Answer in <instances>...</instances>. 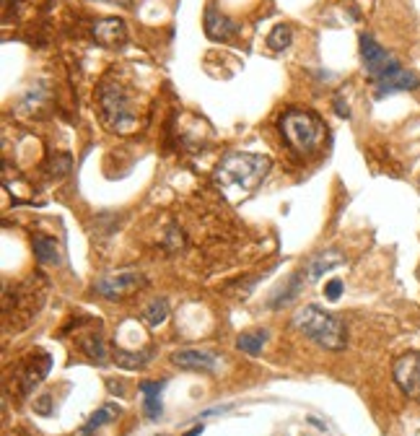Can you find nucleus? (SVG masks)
Listing matches in <instances>:
<instances>
[{"label":"nucleus","instance_id":"24","mask_svg":"<svg viewBox=\"0 0 420 436\" xmlns=\"http://www.w3.org/2000/svg\"><path fill=\"white\" fill-rule=\"evenodd\" d=\"M34 405H36V413H42V416H50V408H47V405H50V395L39 398V400H36Z\"/></svg>","mask_w":420,"mask_h":436},{"label":"nucleus","instance_id":"9","mask_svg":"<svg viewBox=\"0 0 420 436\" xmlns=\"http://www.w3.org/2000/svg\"><path fill=\"white\" fill-rule=\"evenodd\" d=\"M146 283L140 273H117L112 278H102L97 283V291L106 299H122V296L138 291L140 286Z\"/></svg>","mask_w":420,"mask_h":436},{"label":"nucleus","instance_id":"25","mask_svg":"<svg viewBox=\"0 0 420 436\" xmlns=\"http://www.w3.org/2000/svg\"><path fill=\"white\" fill-rule=\"evenodd\" d=\"M335 109H337V115H340V117H350V109H348V104H345V101H342L340 97L335 99Z\"/></svg>","mask_w":420,"mask_h":436},{"label":"nucleus","instance_id":"10","mask_svg":"<svg viewBox=\"0 0 420 436\" xmlns=\"http://www.w3.org/2000/svg\"><path fill=\"white\" fill-rule=\"evenodd\" d=\"M50 364H52L50 353H39L36 358H29L27 364L21 366V372H18V390H21V395H29L36 384L42 382L47 372H50Z\"/></svg>","mask_w":420,"mask_h":436},{"label":"nucleus","instance_id":"20","mask_svg":"<svg viewBox=\"0 0 420 436\" xmlns=\"http://www.w3.org/2000/svg\"><path fill=\"white\" fill-rule=\"evenodd\" d=\"M290 42H293V31H290V27H286V24L275 27L270 31V36H267V47H270V50H275V52L288 50Z\"/></svg>","mask_w":420,"mask_h":436},{"label":"nucleus","instance_id":"5","mask_svg":"<svg viewBox=\"0 0 420 436\" xmlns=\"http://www.w3.org/2000/svg\"><path fill=\"white\" fill-rule=\"evenodd\" d=\"M360 60H363L368 78L374 80V83L386 80L389 76L402 71L400 60H397L392 52H386L384 47L379 45L371 34H360Z\"/></svg>","mask_w":420,"mask_h":436},{"label":"nucleus","instance_id":"22","mask_svg":"<svg viewBox=\"0 0 420 436\" xmlns=\"http://www.w3.org/2000/svg\"><path fill=\"white\" fill-rule=\"evenodd\" d=\"M298 286H301V273L290 278V281H288V288H283V291H280V294L275 296V299H272V304H270L272 309H278V307H283V304H288L290 299H296Z\"/></svg>","mask_w":420,"mask_h":436},{"label":"nucleus","instance_id":"8","mask_svg":"<svg viewBox=\"0 0 420 436\" xmlns=\"http://www.w3.org/2000/svg\"><path fill=\"white\" fill-rule=\"evenodd\" d=\"M91 36L97 39V45L106 47V50L122 47L127 42V24L122 18H99L91 27Z\"/></svg>","mask_w":420,"mask_h":436},{"label":"nucleus","instance_id":"12","mask_svg":"<svg viewBox=\"0 0 420 436\" xmlns=\"http://www.w3.org/2000/svg\"><path fill=\"white\" fill-rule=\"evenodd\" d=\"M415 89H420L418 73L405 71V68L400 73L389 76L386 80H379V83H374V94H377V99L389 97V94H394V91H415Z\"/></svg>","mask_w":420,"mask_h":436},{"label":"nucleus","instance_id":"3","mask_svg":"<svg viewBox=\"0 0 420 436\" xmlns=\"http://www.w3.org/2000/svg\"><path fill=\"white\" fill-rule=\"evenodd\" d=\"M278 130L283 135V141L288 143L296 153L316 151L324 133H327L322 117L309 112V109H288V112H283L278 120Z\"/></svg>","mask_w":420,"mask_h":436},{"label":"nucleus","instance_id":"21","mask_svg":"<svg viewBox=\"0 0 420 436\" xmlns=\"http://www.w3.org/2000/svg\"><path fill=\"white\" fill-rule=\"evenodd\" d=\"M146 353H127V351H114V364L122 366V369H138V366L146 364Z\"/></svg>","mask_w":420,"mask_h":436},{"label":"nucleus","instance_id":"15","mask_svg":"<svg viewBox=\"0 0 420 436\" xmlns=\"http://www.w3.org/2000/svg\"><path fill=\"white\" fill-rule=\"evenodd\" d=\"M265 343H267V330H249L237 338V348L246 356H260Z\"/></svg>","mask_w":420,"mask_h":436},{"label":"nucleus","instance_id":"4","mask_svg":"<svg viewBox=\"0 0 420 436\" xmlns=\"http://www.w3.org/2000/svg\"><path fill=\"white\" fill-rule=\"evenodd\" d=\"M99 109H102L104 125L114 133H130L132 127L138 125V117H135L127 91L114 80H104L99 86Z\"/></svg>","mask_w":420,"mask_h":436},{"label":"nucleus","instance_id":"27","mask_svg":"<svg viewBox=\"0 0 420 436\" xmlns=\"http://www.w3.org/2000/svg\"><path fill=\"white\" fill-rule=\"evenodd\" d=\"M109 392H117V395H122V382H109Z\"/></svg>","mask_w":420,"mask_h":436},{"label":"nucleus","instance_id":"14","mask_svg":"<svg viewBox=\"0 0 420 436\" xmlns=\"http://www.w3.org/2000/svg\"><path fill=\"white\" fill-rule=\"evenodd\" d=\"M342 262V255L337 252V249H327V252H322V255H316V258L309 260L307 265V276L312 278V281H319V278L327 273V270H332V267H337Z\"/></svg>","mask_w":420,"mask_h":436},{"label":"nucleus","instance_id":"11","mask_svg":"<svg viewBox=\"0 0 420 436\" xmlns=\"http://www.w3.org/2000/svg\"><path fill=\"white\" fill-rule=\"evenodd\" d=\"M179 369H190V372H216L218 369V356H213L208 351H197V348H184V351H176L172 356Z\"/></svg>","mask_w":420,"mask_h":436},{"label":"nucleus","instance_id":"19","mask_svg":"<svg viewBox=\"0 0 420 436\" xmlns=\"http://www.w3.org/2000/svg\"><path fill=\"white\" fill-rule=\"evenodd\" d=\"M169 317V302L167 299H156V302H150L143 311V322L148 325V328H158L161 322Z\"/></svg>","mask_w":420,"mask_h":436},{"label":"nucleus","instance_id":"7","mask_svg":"<svg viewBox=\"0 0 420 436\" xmlns=\"http://www.w3.org/2000/svg\"><path fill=\"white\" fill-rule=\"evenodd\" d=\"M202 24H205V34H208V39H213V42H228V39H234V36L241 31L237 21L228 18L226 13H220L213 3H208Z\"/></svg>","mask_w":420,"mask_h":436},{"label":"nucleus","instance_id":"28","mask_svg":"<svg viewBox=\"0 0 420 436\" xmlns=\"http://www.w3.org/2000/svg\"><path fill=\"white\" fill-rule=\"evenodd\" d=\"M104 3H112V6H122V8H127L132 0H104Z\"/></svg>","mask_w":420,"mask_h":436},{"label":"nucleus","instance_id":"16","mask_svg":"<svg viewBox=\"0 0 420 436\" xmlns=\"http://www.w3.org/2000/svg\"><path fill=\"white\" fill-rule=\"evenodd\" d=\"M120 416V405L117 402H106V405H102V408L88 419V423L83 428H80V436H88V434H94L97 428H102L104 423H112L114 419Z\"/></svg>","mask_w":420,"mask_h":436},{"label":"nucleus","instance_id":"18","mask_svg":"<svg viewBox=\"0 0 420 436\" xmlns=\"http://www.w3.org/2000/svg\"><path fill=\"white\" fill-rule=\"evenodd\" d=\"M34 255L42 265H57L60 262V249L50 237H34Z\"/></svg>","mask_w":420,"mask_h":436},{"label":"nucleus","instance_id":"17","mask_svg":"<svg viewBox=\"0 0 420 436\" xmlns=\"http://www.w3.org/2000/svg\"><path fill=\"white\" fill-rule=\"evenodd\" d=\"M80 351L86 353L88 361H94V364H99V366L106 364V346L97 332H91V335H83V338H80Z\"/></svg>","mask_w":420,"mask_h":436},{"label":"nucleus","instance_id":"23","mask_svg":"<svg viewBox=\"0 0 420 436\" xmlns=\"http://www.w3.org/2000/svg\"><path fill=\"white\" fill-rule=\"evenodd\" d=\"M324 296H327V302H337L342 296V281H330L324 288Z\"/></svg>","mask_w":420,"mask_h":436},{"label":"nucleus","instance_id":"13","mask_svg":"<svg viewBox=\"0 0 420 436\" xmlns=\"http://www.w3.org/2000/svg\"><path fill=\"white\" fill-rule=\"evenodd\" d=\"M167 382H140V392H143V413H146V419L148 421H158L161 419V392H164Z\"/></svg>","mask_w":420,"mask_h":436},{"label":"nucleus","instance_id":"1","mask_svg":"<svg viewBox=\"0 0 420 436\" xmlns=\"http://www.w3.org/2000/svg\"><path fill=\"white\" fill-rule=\"evenodd\" d=\"M270 167V156H262V153H228L213 171V185L218 187L226 200L239 203L262 185Z\"/></svg>","mask_w":420,"mask_h":436},{"label":"nucleus","instance_id":"29","mask_svg":"<svg viewBox=\"0 0 420 436\" xmlns=\"http://www.w3.org/2000/svg\"><path fill=\"white\" fill-rule=\"evenodd\" d=\"M202 431H205V426H195L192 431H187V434H184V436H200Z\"/></svg>","mask_w":420,"mask_h":436},{"label":"nucleus","instance_id":"2","mask_svg":"<svg viewBox=\"0 0 420 436\" xmlns=\"http://www.w3.org/2000/svg\"><path fill=\"white\" fill-rule=\"evenodd\" d=\"M293 328L298 332H304L309 340H314L316 346H322L324 351H342L348 343V332L335 314L319 309L314 304H307L293 314Z\"/></svg>","mask_w":420,"mask_h":436},{"label":"nucleus","instance_id":"6","mask_svg":"<svg viewBox=\"0 0 420 436\" xmlns=\"http://www.w3.org/2000/svg\"><path fill=\"white\" fill-rule=\"evenodd\" d=\"M392 377L397 387L410 398L420 402V356L418 353H405L394 361Z\"/></svg>","mask_w":420,"mask_h":436},{"label":"nucleus","instance_id":"26","mask_svg":"<svg viewBox=\"0 0 420 436\" xmlns=\"http://www.w3.org/2000/svg\"><path fill=\"white\" fill-rule=\"evenodd\" d=\"M309 423H314V428H319V431H327V426L319 419H314V416H309Z\"/></svg>","mask_w":420,"mask_h":436}]
</instances>
